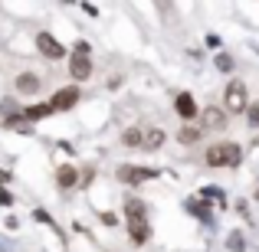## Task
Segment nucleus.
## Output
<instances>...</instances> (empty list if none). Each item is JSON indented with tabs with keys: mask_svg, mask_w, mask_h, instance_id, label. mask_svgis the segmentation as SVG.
<instances>
[{
	"mask_svg": "<svg viewBox=\"0 0 259 252\" xmlns=\"http://www.w3.org/2000/svg\"><path fill=\"white\" fill-rule=\"evenodd\" d=\"M17 92L20 95L39 92V76H36V72H23V76H17Z\"/></svg>",
	"mask_w": 259,
	"mask_h": 252,
	"instance_id": "obj_9",
	"label": "nucleus"
},
{
	"mask_svg": "<svg viewBox=\"0 0 259 252\" xmlns=\"http://www.w3.org/2000/svg\"><path fill=\"white\" fill-rule=\"evenodd\" d=\"M50 112H53V105H33V108H26L23 118H26V121H30V118H46Z\"/></svg>",
	"mask_w": 259,
	"mask_h": 252,
	"instance_id": "obj_14",
	"label": "nucleus"
},
{
	"mask_svg": "<svg viewBox=\"0 0 259 252\" xmlns=\"http://www.w3.org/2000/svg\"><path fill=\"white\" fill-rule=\"evenodd\" d=\"M7 128H13V131H30V121H26V118H10Z\"/></svg>",
	"mask_w": 259,
	"mask_h": 252,
	"instance_id": "obj_16",
	"label": "nucleus"
},
{
	"mask_svg": "<svg viewBox=\"0 0 259 252\" xmlns=\"http://www.w3.org/2000/svg\"><path fill=\"white\" fill-rule=\"evenodd\" d=\"M197 138H200V128H194V125H184L181 131H177V141H181V144H194Z\"/></svg>",
	"mask_w": 259,
	"mask_h": 252,
	"instance_id": "obj_13",
	"label": "nucleus"
},
{
	"mask_svg": "<svg viewBox=\"0 0 259 252\" xmlns=\"http://www.w3.org/2000/svg\"><path fill=\"white\" fill-rule=\"evenodd\" d=\"M56 180H59V187H76L79 183V170L76 167H59Z\"/></svg>",
	"mask_w": 259,
	"mask_h": 252,
	"instance_id": "obj_12",
	"label": "nucleus"
},
{
	"mask_svg": "<svg viewBox=\"0 0 259 252\" xmlns=\"http://www.w3.org/2000/svg\"><path fill=\"white\" fill-rule=\"evenodd\" d=\"M223 98H227V108L230 112H243V108H246V85L240 82V79H233V82L227 85V92H223Z\"/></svg>",
	"mask_w": 259,
	"mask_h": 252,
	"instance_id": "obj_4",
	"label": "nucleus"
},
{
	"mask_svg": "<svg viewBox=\"0 0 259 252\" xmlns=\"http://www.w3.org/2000/svg\"><path fill=\"white\" fill-rule=\"evenodd\" d=\"M121 141H125L128 147H138L141 144V128H128V131L121 134Z\"/></svg>",
	"mask_w": 259,
	"mask_h": 252,
	"instance_id": "obj_15",
	"label": "nucleus"
},
{
	"mask_svg": "<svg viewBox=\"0 0 259 252\" xmlns=\"http://www.w3.org/2000/svg\"><path fill=\"white\" fill-rule=\"evenodd\" d=\"M249 125H253V128L259 125V102H256L253 108H249Z\"/></svg>",
	"mask_w": 259,
	"mask_h": 252,
	"instance_id": "obj_18",
	"label": "nucleus"
},
{
	"mask_svg": "<svg viewBox=\"0 0 259 252\" xmlns=\"http://www.w3.org/2000/svg\"><path fill=\"white\" fill-rule=\"evenodd\" d=\"M69 76L79 79V82H85V79L92 76V59H89V46L85 43H79L76 53L69 56Z\"/></svg>",
	"mask_w": 259,
	"mask_h": 252,
	"instance_id": "obj_3",
	"label": "nucleus"
},
{
	"mask_svg": "<svg viewBox=\"0 0 259 252\" xmlns=\"http://www.w3.org/2000/svg\"><path fill=\"white\" fill-rule=\"evenodd\" d=\"M125 220H128V233H132V239L145 242L148 239V210L141 200H125Z\"/></svg>",
	"mask_w": 259,
	"mask_h": 252,
	"instance_id": "obj_1",
	"label": "nucleus"
},
{
	"mask_svg": "<svg viewBox=\"0 0 259 252\" xmlns=\"http://www.w3.org/2000/svg\"><path fill=\"white\" fill-rule=\"evenodd\" d=\"M161 144H164V131H161V128H148V131H141V147L158 151Z\"/></svg>",
	"mask_w": 259,
	"mask_h": 252,
	"instance_id": "obj_10",
	"label": "nucleus"
},
{
	"mask_svg": "<svg viewBox=\"0 0 259 252\" xmlns=\"http://www.w3.org/2000/svg\"><path fill=\"white\" fill-rule=\"evenodd\" d=\"M36 46H39V53H43V56H50V59H59V56H63V46H59L53 36H46V33H39V36H36Z\"/></svg>",
	"mask_w": 259,
	"mask_h": 252,
	"instance_id": "obj_8",
	"label": "nucleus"
},
{
	"mask_svg": "<svg viewBox=\"0 0 259 252\" xmlns=\"http://www.w3.org/2000/svg\"><path fill=\"white\" fill-rule=\"evenodd\" d=\"M76 102H79V88L69 85V88H59V92L53 95L50 105H53V112H66V108H72Z\"/></svg>",
	"mask_w": 259,
	"mask_h": 252,
	"instance_id": "obj_6",
	"label": "nucleus"
},
{
	"mask_svg": "<svg viewBox=\"0 0 259 252\" xmlns=\"http://www.w3.org/2000/svg\"><path fill=\"white\" fill-rule=\"evenodd\" d=\"M118 180H121V183H145V180H154V170L121 164V167H118Z\"/></svg>",
	"mask_w": 259,
	"mask_h": 252,
	"instance_id": "obj_5",
	"label": "nucleus"
},
{
	"mask_svg": "<svg viewBox=\"0 0 259 252\" xmlns=\"http://www.w3.org/2000/svg\"><path fill=\"white\" fill-rule=\"evenodd\" d=\"M217 69H220V72H230V69H233L230 56H217Z\"/></svg>",
	"mask_w": 259,
	"mask_h": 252,
	"instance_id": "obj_17",
	"label": "nucleus"
},
{
	"mask_svg": "<svg viewBox=\"0 0 259 252\" xmlns=\"http://www.w3.org/2000/svg\"><path fill=\"white\" fill-rule=\"evenodd\" d=\"M203 128H207V131L227 128V112H223V108H203Z\"/></svg>",
	"mask_w": 259,
	"mask_h": 252,
	"instance_id": "obj_7",
	"label": "nucleus"
},
{
	"mask_svg": "<svg viewBox=\"0 0 259 252\" xmlns=\"http://www.w3.org/2000/svg\"><path fill=\"white\" fill-rule=\"evenodd\" d=\"M240 144H233V141H227V144H213V147H207V164L210 167H233V164H240Z\"/></svg>",
	"mask_w": 259,
	"mask_h": 252,
	"instance_id": "obj_2",
	"label": "nucleus"
},
{
	"mask_svg": "<svg viewBox=\"0 0 259 252\" xmlns=\"http://www.w3.org/2000/svg\"><path fill=\"white\" fill-rule=\"evenodd\" d=\"M174 108L181 112V118H194V115H197V105H194V98H190L187 92H181V95H177Z\"/></svg>",
	"mask_w": 259,
	"mask_h": 252,
	"instance_id": "obj_11",
	"label": "nucleus"
}]
</instances>
